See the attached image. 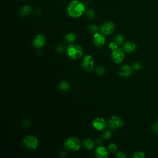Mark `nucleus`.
I'll list each match as a JSON object with an SVG mask.
<instances>
[{
	"mask_svg": "<svg viewBox=\"0 0 158 158\" xmlns=\"http://www.w3.org/2000/svg\"><path fill=\"white\" fill-rule=\"evenodd\" d=\"M133 157L134 158H144L145 157V154L143 151H138L135 152V154L133 156Z\"/></svg>",
	"mask_w": 158,
	"mask_h": 158,
	"instance_id": "obj_21",
	"label": "nucleus"
},
{
	"mask_svg": "<svg viewBox=\"0 0 158 158\" xmlns=\"http://www.w3.org/2000/svg\"><path fill=\"white\" fill-rule=\"evenodd\" d=\"M116 157L117 158H126L127 156L125 154V153H124L123 152H118L116 154Z\"/></svg>",
	"mask_w": 158,
	"mask_h": 158,
	"instance_id": "obj_29",
	"label": "nucleus"
},
{
	"mask_svg": "<svg viewBox=\"0 0 158 158\" xmlns=\"http://www.w3.org/2000/svg\"><path fill=\"white\" fill-rule=\"evenodd\" d=\"M93 43L96 47H102L106 43V38L102 34L95 33L93 36Z\"/></svg>",
	"mask_w": 158,
	"mask_h": 158,
	"instance_id": "obj_10",
	"label": "nucleus"
},
{
	"mask_svg": "<svg viewBox=\"0 0 158 158\" xmlns=\"http://www.w3.org/2000/svg\"><path fill=\"white\" fill-rule=\"evenodd\" d=\"M67 52L68 56L72 59H80L83 55V49L81 46L77 44H70L67 47Z\"/></svg>",
	"mask_w": 158,
	"mask_h": 158,
	"instance_id": "obj_2",
	"label": "nucleus"
},
{
	"mask_svg": "<svg viewBox=\"0 0 158 158\" xmlns=\"http://www.w3.org/2000/svg\"><path fill=\"white\" fill-rule=\"evenodd\" d=\"M85 6L80 1L74 0L71 1L67 8L69 15L74 18L80 17L85 12Z\"/></svg>",
	"mask_w": 158,
	"mask_h": 158,
	"instance_id": "obj_1",
	"label": "nucleus"
},
{
	"mask_svg": "<svg viewBox=\"0 0 158 158\" xmlns=\"http://www.w3.org/2000/svg\"><path fill=\"white\" fill-rule=\"evenodd\" d=\"M123 122L122 119L116 115L111 117L108 120V125L109 128L114 130H117L123 126Z\"/></svg>",
	"mask_w": 158,
	"mask_h": 158,
	"instance_id": "obj_6",
	"label": "nucleus"
},
{
	"mask_svg": "<svg viewBox=\"0 0 158 158\" xmlns=\"http://www.w3.org/2000/svg\"><path fill=\"white\" fill-rule=\"evenodd\" d=\"M102 138H104V139H109L110 138V136H111V133L109 131H105L104 133H103V135H102Z\"/></svg>",
	"mask_w": 158,
	"mask_h": 158,
	"instance_id": "obj_27",
	"label": "nucleus"
},
{
	"mask_svg": "<svg viewBox=\"0 0 158 158\" xmlns=\"http://www.w3.org/2000/svg\"><path fill=\"white\" fill-rule=\"evenodd\" d=\"M83 144L87 149H92L94 147V141L91 138H86Z\"/></svg>",
	"mask_w": 158,
	"mask_h": 158,
	"instance_id": "obj_15",
	"label": "nucleus"
},
{
	"mask_svg": "<svg viewBox=\"0 0 158 158\" xmlns=\"http://www.w3.org/2000/svg\"><path fill=\"white\" fill-rule=\"evenodd\" d=\"M123 40H124V38H123V35H118L116 36V37L115 38V42L118 45H120V44H122V43L123 42Z\"/></svg>",
	"mask_w": 158,
	"mask_h": 158,
	"instance_id": "obj_20",
	"label": "nucleus"
},
{
	"mask_svg": "<svg viewBox=\"0 0 158 158\" xmlns=\"http://www.w3.org/2000/svg\"><path fill=\"white\" fill-rule=\"evenodd\" d=\"M157 118H158V117H157Z\"/></svg>",
	"mask_w": 158,
	"mask_h": 158,
	"instance_id": "obj_31",
	"label": "nucleus"
},
{
	"mask_svg": "<svg viewBox=\"0 0 158 158\" xmlns=\"http://www.w3.org/2000/svg\"><path fill=\"white\" fill-rule=\"evenodd\" d=\"M125 57L123 51L120 48H117L116 49L112 51L111 54L112 60L116 64L121 63Z\"/></svg>",
	"mask_w": 158,
	"mask_h": 158,
	"instance_id": "obj_7",
	"label": "nucleus"
},
{
	"mask_svg": "<svg viewBox=\"0 0 158 158\" xmlns=\"http://www.w3.org/2000/svg\"><path fill=\"white\" fill-rule=\"evenodd\" d=\"M86 17L89 19H92L93 18H94L95 17V13L93 10H88L86 12Z\"/></svg>",
	"mask_w": 158,
	"mask_h": 158,
	"instance_id": "obj_22",
	"label": "nucleus"
},
{
	"mask_svg": "<svg viewBox=\"0 0 158 158\" xmlns=\"http://www.w3.org/2000/svg\"><path fill=\"white\" fill-rule=\"evenodd\" d=\"M45 42H46L45 37L44 35L41 34L36 35L33 40V44L34 46L38 48H40L43 47L44 45Z\"/></svg>",
	"mask_w": 158,
	"mask_h": 158,
	"instance_id": "obj_11",
	"label": "nucleus"
},
{
	"mask_svg": "<svg viewBox=\"0 0 158 158\" xmlns=\"http://www.w3.org/2000/svg\"><path fill=\"white\" fill-rule=\"evenodd\" d=\"M136 48V44L131 41H127L123 45V49L126 52L130 53L135 51Z\"/></svg>",
	"mask_w": 158,
	"mask_h": 158,
	"instance_id": "obj_14",
	"label": "nucleus"
},
{
	"mask_svg": "<svg viewBox=\"0 0 158 158\" xmlns=\"http://www.w3.org/2000/svg\"><path fill=\"white\" fill-rule=\"evenodd\" d=\"M94 64V60L93 57L91 55L88 54L84 57L82 60L81 65L85 69V70L88 72H91L93 69Z\"/></svg>",
	"mask_w": 158,
	"mask_h": 158,
	"instance_id": "obj_5",
	"label": "nucleus"
},
{
	"mask_svg": "<svg viewBox=\"0 0 158 158\" xmlns=\"http://www.w3.org/2000/svg\"><path fill=\"white\" fill-rule=\"evenodd\" d=\"M95 155L98 158H107L108 157V152L104 146H98L95 150Z\"/></svg>",
	"mask_w": 158,
	"mask_h": 158,
	"instance_id": "obj_13",
	"label": "nucleus"
},
{
	"mask_svg": "<svg viewBox=\"0 0 158 158\" xmlns=\"http://www.w3.org/2000/svg\"><path fill=\"white\" fill-rule=\"evenodd\" d=\"M117 44L115 43V42H111V43H110V44H109V48L112 50V51H114V50H115V49H116L117 48H117Z\"/></svg>",
	"mask_w": 158,
	"mask_h": 158,
	"instance_id": "obj_28",
	"label": "nucleus"
},
{
	"mask_svg": "<svg viewBox=\"0 0 158 158\" xmlns=\"http://www.w3.org/2000/svg\"><path fill=\"white\" fill-rule=\"evenodd\" d=\"M142 68V64L140 62H135L132 65V69L133 70H139Z\"/></svg>",
	"mask_w": 158,
	"mask_h": 158,
	"instance_id": "obj_23",
	"label": "nucleus"
},
{
	"mask_svg": "<svg viewBox=\"0 0 158 158\" xmlns=\"http://www.w3.org/2000/svg\"><path fill=\"white\" fill-rule=\"evenodd\" d=\"M56 49L58 52H62L64 51V47L62 45V44H59L57 48H56Z\"/></svg>",
	"mask_w": 158,
	"mask_h": 158,
	"instance_id": "obj_30",
	"label": "nucleus"
},
{
	"mask_svg": "<svg viewBox=\"0 0 158 158\" xmlns=\"http://www.w3.org/2000/svg\"><path fill=\"white\" fill-rule=\"evenodd\" d=\"M69 88V85L65 81H63L59 84V89L62 91H68Z\"/></svg>",
	"mask_w": 158,
	"mask_h": 158,
	"instance_id": "obj_18",
	"label": "nucleus"
},
{
	"mask_svg": "<svg viewBox=\"0 0 158 158\" xmlns=\"http://www.w3.org/2000/svg\"><path fill=\"white\" fill-rule=\"evenodd\" d=\"M132 70V67L128 65H125L120 67L118 70V75L122 77H128L131 74Z\"/></svg>",
	"mask_w": 158,
	"mask_h": 158,
	"instance_id": "obj_12",
	"label": "nucleus"
},
{
	"mask_svg": "<svg viewBox=\"0 0 158 158\" xmlns=\"http://www.w3.org/2000/svg\"><path fill=\"white\" fill-rule=\"evenodd\" d=\"M23 145L30 149H35L38 146V140L33 135H27L23 139Z\"/></svg>",
	"mask_w": 158,
	"mask_h": 158,
	"instance_id": "obj_4",
	"label": "nucleus"
},
{
	"mask_svg": "<svg viewBox=\"0 0 158 158\" xmlns=\"http://www.w3.org/2000/svg\"><path fill=\"white\" fill-rule=\"evenodd\" d=\"M65 148L70 151H77L80 149L81 144L79 139L76 137H69L64 143Z\"/></svg>",
	"mask_w": 158,
	"mask_h": 158,
	"instance_id": "obj_3",
	"label": "nucleus"
},
{
	"mask_svg": "<svg viewBox=\"0 0 158 158\" xmlns=\"http://www.w3.org/2000/svg\"><path fill=\"white\" fill-rule=\"evenodd\" d=\"M98 27L95 25H91L88 27V30L91 33H96L98 31Z\"/></svg>",
	"mask_w": 158,
	"mask_h": 158,
	"instance_id": "obj_25",
	"label": "nucleus"
},
{
	"mask_svg": "<svg viewBox=\"0 0 158 158\" xmlns=\"http://www.w3.org/2000/svg\"><path fill=\"white\" fill-rule=\"evenodd\" d=\"M115 29V24L114 22L108 21L104 22L101 27V30L102 34L105 35H108L112 34Z\"/></svg>",
	"mask_w": 158,
	"mask_h": 158,
	"instance_id": "obj_8",
	"label": "nucleus"
},
{
	"mask_svg": "<svg viewBox=\"0 0 158 158\" xmlns=\"http://www.w3.org/2000/svg\"><path fill=\"white\" fill-rule=\"evenodd\" d=\"M109 149L111 152H114L116 151V150L117 149V146L114 143H110V144H109L108 146Z\"/></svg>",
	"mask_w": 158,
	"mask_h": 158,
	"instance_id": "obj_24",
	"label": "nucleus"
},
{
	"mask_svg": "<svg viewBox=\"0 0 158 158\" xmlns=\"http://www.w3.org/2000/svg\"><path fill=\"white\" fill-rule=\"evenodd\" d=\"M93 127L97 130H103L106 127V122L101 117H96L92 122Z\"/></svg>",
	"mask_w": 158,
	"mask_h": 158,
	"instance_id": "obj_9",
	"label": "nucleus"
},
{
	"mask_svg": "<svg viewBox=\"0 0 158 158\" xmlns=\"http://www.w3.org/2000/svg\"><path fill=\"white\" fill-rule=\"evenodd\" d=\"M95 72L96 73L97 75H102L105 73L106 72V70L105 68L102 66H98L96 69H95Z\"/></svg>",
	"mask_w": 158,
	"mask_h": 158,
	"instance_id": "obj_19",
	"label": "nucleus"
},
{
	"mask_svg": "<svg viewBox=\"0 0 158 158\" xmlns=\"http://www.w3.org/2000/svg\"><path fill=\"white\" fill-rule=\"evenodd\" d=\"M65 40L68 43H72L73 41H75L76 40V36L74 33H68L66 36H65Z\"/></svg>",
	"mask_w": 158,
	"mask_h": 158,
	"instance_id": "obj_17",
	"label": "nucleus"
},
{
	"mask_svg": "<svg viewBox=\"0 0 158 158\" xmlns=\"http://www.w3.org/2000/svg\"><path fill=\"white\" fill-rule=\"evenodd\" d=\"M31 12V9L28 6H24L23 7H22L20 10V14L22 16L28 15Z\"/></svg>",
	"mask_w": 158,
	"mask_h": 158,
	"instance_id": "obj_16",
	"label": "nucleus"
},
{
	"mask_svg": "<svg viewBox=\"0 0 158 158\" xmlns=\"http://www.w3.org/2000/svg\"><path fill=\"white\" fill-rule=\"evenodd\" d=\"M151 130L154 133H158V122L154 123L151 125Z\"/></svg>",
	"mask_w": 158,
	"mask_h": 158,
	"instance_id": "obj_26",
	"label": "nucleus"
}]
</instances>
